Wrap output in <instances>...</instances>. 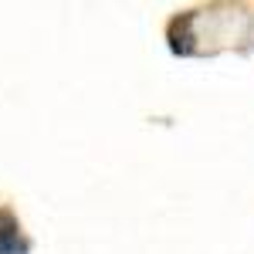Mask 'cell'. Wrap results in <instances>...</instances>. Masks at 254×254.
I'll return each instance as SVG.
<instances>
[{
    "label": "cell",
    "instance_id": "1",
    "mask_svg": "<svg viewBox=\"0 0 254 254\" xmlns=\"http://www.w3.org/2000/svg\"><path fill=\"white\" fill-rule=\"evenodd\" d=\"M31 244L20 237V220L7 207H0V254H27Z\"/></svg>",
    "mask_w": 254,
    "mask_h": 254
}]
</instances>
